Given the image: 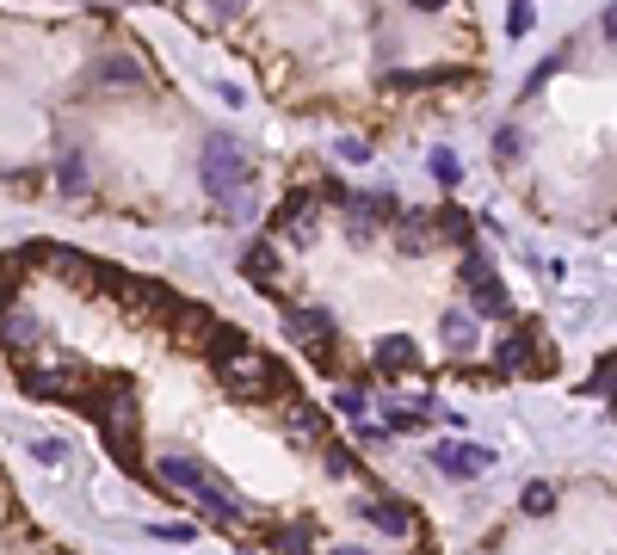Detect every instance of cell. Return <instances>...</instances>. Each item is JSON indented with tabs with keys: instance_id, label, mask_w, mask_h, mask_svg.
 Returning <instances> with one entry per match:
<instances>
[{
	"instance_id": "6da1fadb",
	"label": "cell",
	"mask_w": 617,
	"mask_h": 555,
	"mask_svg": "<svg viewBox=\"0 0 617 555\" xmlns=\"http://www.w3.org/2000/svg\"><path fill=\"white\" fill-rule=\"evenodd\" d=\"M223 389L235 395V401H290L297 395V383H290V370L284 364H272V358H260L253 346H241L235 358H223Z\"/></svg>"
},
{
	"instance_id": "7a4b0ae2",
	"label": "cell",
	"mask_w": 617,
	"mask_h": 555,
	"mask_svg": "<svg viewBox=\"0 0 617 555\" xmlns=\"http://www.w3.org/2000/svg\"><path fill=\"white\" fill-rule=\"evenodd\" d=\"M247 185H253L247 148H241L235 136L216 130V136L204 142V192H210V198H229V192H247Z\"/></svg>"
},
{
	"instance_id": "3957f363",
	"label": "cell",
	"mask_w": 617,
	"mask_h": 555,
	"mask_svg": "<svg viewBox=\"0 0 617 555\" xmlns=\"http://www.w3.org/2000/svg\"><path fill=\"white\" fill-rule=\"evenodd\" d=\"M19 383H25V395L75 401L87 389V364L81 358H38V364H19Z\"/></svg>"
},
{
	"instance_id": "277c9868",
	"label": "cell",
	"mask_w": 617,
	"mask_h": 555,
	"mask_svg": "<svg viewBox=\"0 0 617 555\" xmlns=\"http://www.w3.org/2000/svg\"><path fill=\"white\" fill-rule=\"evenodd\" d=\"M284 333L309 358H334V315L328 309H284Z\"/></svg>"
},
{
	"instance_id": "5b68a950",
	"label": "cell",
	"mask_w": 617,
	"mask_h": 555,
	"mask_svg": "<svg viewBox=\"0 0 617 555\" xmlns=\"http://www.w3.org/2000/svg\"><path fill=\"white\" fill-rule=\"evenodd\" d=\"M432 463H439L451 481H476V475L494 463V451H488V444H463V438H457V444H432Z\"/></svg>"
},
{
	"instance_id": "8992f818",
	"label": "cell",
	"mask_w": 617,
	"mask_h": 555,
	"mask_svg": "<svg viewBox=\"0 0 617 555\" xmlns=\"http://www.w3.org/2000/svg\"><path fill=\"white\" fill-rule=\"evenodd\" d=\"M494 364H500V370H550V352L537 346V327L525 321L519 333H506V340H500Z\"/></svg>"
},
{
	"instance_id": "52a82bcc",
	"label": "cell",
	"mask_w": 617,
	"mask_h": 555,
	"mask_svg": "<svg viewBox=\"0 0 617 555\" xmlns=\"http://www.w3.org/2000/svg\"><path fill=\"white\" fill-rule=\"evenodd\" d=\"M371 364H383L389 377H402V370H420V346L408 340V333H383V340L371 346Z\"/></svg>"
},
{
	"instance_id": "ba28073f",
	"label": "cell",
	"mask_w": 617,
	"mask_h": 555,
	"mask_svg": "<svg viewBox=\"0 0 617 555\" xmlns=\"http://www.w3.org/2000/svg\"><path fill=\"white\" fill-rule=\"evenodd\" d=\"M463 81V68H389L383 74V87L395 93H414V87H457Z\"/></svg>"
},
{
	"instance_id": "9c48e42d",
	"label": "cell",
	"mask_w": 617,
	"mask_h": 555,
	"mask_svg": "<svg viewBox=\"0 0 617 555\" xmlns=\"http://www.w3.org/2000/svg\"><path fill=\"white\" fill-rule=\"evenodd\" d=\"M241 272H247V284L272 290V284L284 278V259H278V247H272V241H253V247L241 253Z\"/></svg>"
},
{
	"instance_id": "30bf717a",
	"label": "cell",
	"mask_w": 617,
	"mask_h": 555,
	"mask_svg": "<svg viewBox=\"0 0 617 555\" xmlns=\"http://www.w3.org/2000/svg\"><path fill=\"white\" fill-rule=\"evenodd\" d=\"M38 321H31V309H7V315H0V346H7V352H25V346H38Z\"/></svg>"
},
{
	"instance_id": "8fae6325",
	"label": "cell",
	"mask_w": 617,
	"mask_h": 555,
	"mask_svg": "<svg viewBox=\"0 0 617 555\" xmlns=\"http://www.w3.org/2000/svg\"><path fill=\"white\" fill-rule=\"evenodd\" d=\"M365 518H371L377 531H389V537H408V531H414V506H408V500H377Z\"/></svg>"
},
{
	"instance_id": "7c38bea8",
	"label": "cell",
	"mask_w": 617,
	"mask_h": 555,
	"mask_svg": "<svg viewBox=\"0 0 617 555\" xmlns=\"http://www.w3.org/2000/svg\"><path fill=\"white\" fill-rule=\"evenodd\" d=\"M161 481H167V488H179V494H198L204 488V463H192V457H161Z\"/></svg>"
},
{
	"instance_id": "4fadbf2b",
	"label": "cell",
	"mask_w": 617,
	"mask_h": 555,
	"mask_svg": "<svg viewBox=\"0 0 617 555\" xmlns=\"http://www.w3.org/2000/svg\"><path fill=\"white\" fill-rule=\"evenodd\" d=\"M284 426H290V438H328V414H321V407H309V401H297V395H290Z\"/></svg>"
},
{
	"instance_id": "5bb4252c",
	"label": "cell",
	"mask_w": 617,
	"mask_h": 555,
	"mask_svg": "<svg viewBox=\"0 0 617 555\" xmlns=\"http://www.w3.org/2000/svg\"><path fill=\"white\" fill-rule=\"evenodd\" d=\"M309 537H315V518H303V525H284V531H266V543L278 555H309Z\"/></svg>"
},
{
	"instance_id": "9a60e30c",
	"label": "cell",
	"mask_w": 617,
	"mask_h": 555,
	"mask_svg": "<svg viewBox=\"0 0 617 555\" xmlns=\"http://www.w3.org/2000/svg\"><path fill=\"white\" fill-rule=\"evenodd\" d=\"M568 56H574V37H568L562 50H550V56H543V62H537V68L525 74V87H519V93H537V87H550V74H562V68H568Z\"/></svg>"
},
{
	"instance_id": "2e32d148",
	"label": "cell",
	"mask_w": 617,
	"mask_h": 555,
	"mask_svg": "<svg viewBox=\"0 0 617 555\" xmlns=\"http://www.w3.org/2000/svg\"><path fill=\"white\" fill-rule=\"evenodd\" d=\"M469 309H482V315H506V284H500V278L469 284Z\"/></svg>"
},
{
	"instance_id": "e0dca14e",
	"label": "cell",
	"mask_w": 617,
	"mask_h": 555,
	"mask_svg": "<svg viewBox=\"0 0 617 555\" xmlns=\"http://www.w3.org/2000/svg\"><path fill=\"white\" fill-rule=\"evenodd\" d=\"M519 512H531V518H550V512H556V488H550V481H531V488L519 494Z\"/></svg>"
},
{
	"instance_id": "ac0fdd59",
	"label": "cell",
	"mask_w": 617,
	"mask_h": 555,
	"mask_svg": "<svg viewBox=\"0 0 617 555\" xmlns=\"http://www.w3.org/2000/svg\"><path fill=\"white\" fill-rule=\"evenodd\" d=\"M56 185H62V192H87V155H81V148H75V155H62Z\"/></svg>"
},
{
	"instance_id": "d6986e66",
	"label": "cell",
	"mask_w": 617,
	"mask_h": 555,
	"mask_svg": "<svg viewBox=\"0 0 617 555\" xmlns=\"http://www.w3.org/2000/svg\"><path fill=\"white\" fill-rule=\"evenodd\" d=\"M513 155H525V130L519 124H500L494 130V161H513Z\"/></svg>"
},
{
	"instance_id": "ffe728a7",
	"label": "cell",
	"mask_w": 617,
	"mask_h": 555,
	"mask_svg": "<svg viewBox=\"0 0 617 555\" xmlns=\"http://www.w3.org/2000/svg\"><path fill=\"white\" fill-rule=\"evenodd\" d=\"M432 179H439L445 192H457V179H463V167H457V155H451V148H432Z\"/></svg>"
},
{
	"instance_id": "44dd1931",
	"label": "cell",
	"mask_w": 617,
	"mask_h": 555,
	"mask_svg": "<svg viewBox=\"0 0 617 555\" xmlns=\"http://www.w3.org/2000/svg\"><path fill=\"white\" fill-rule=\"evenodd\" d=\"M445 346H476V321H463V315H445Z\"/></svg>"
},
{
	"instance_id": "7402d4cb",
	"label": "cell",
	"mask_w": 617,
	"mask_h": 555,
	"mask_svg": "<svg viewBox=\"0 0 617 555\" xmlns=\"http://www.w3.org/2000/svg\"><path fill=\"white\" fill-rule=\"evenodd\" d=\"M537 25V13H531V0H513V7H506V37H525Z\"/></svg>"
},
{
	"instance_id": "603a6c76",
	"label": "cell",
	"mask_w": 617,
	"mask_h": 555,
	"mask_svg": "<svg viewBox=\"0 0 617 555\" xmlns=\"http://www.w3.org/2000/svg\"><path fill=\"white\" fill-rule=\"evenodd\" d=\"M93 81H99V87H136V68H130V62H105Z\"/></svg>"
},
{
	"instance_id": "cb8c5ba5",
	"label": "cell",
	"mask_w": 617,
	"mask_h": 555,
	"mask_svg": "<svg viewBox=\"0 0 617 555\" xmlns=\"http://www.w3.org/2000/svg\"><path fill=\"white\" fill-rule=\"evenodd\" d=\"M439 216V235H451V241H469V216L463 210H432Z\"/></svg>"
},
{
	"instance_id": "d4e9b609",
	"label": "cell",
	"mask_w": 617,
	"mask_h": 555,
	"mask_svg": "<svg viewBox=\"0 0 617 555\" xmlns=\"http://www.w3.org/2000/svg\"><path fill=\"white\" fill-rule=\"evenodd\" d=\"M420 420H426V414H420V407H408V401H395V407H389V426H395V432H414Z\"/></svg>"
},
{
	"instance_id": "484cf974",
	"label": "cell",
	"mask_w": 617,
	"mask_h": 555,
	"mask_svg": "<svg viewBox=\"0 0 617 555\" xmlns=\"http://www.w3.org/2000/svg\"><path fill=\"white\" fill-rule=\"evenodd\" d=\"M328 469L346 481V475H358V463H352V451H346V444H328Z\"/></svg>"
},
{
	"instance_id": "4316f807",
	"label": "cell",
	"mask_w": 617,
	"mask_h": 555,
	"mask_svg": "<svg viewBox=\"0 0 617 555\" xmlns=\"http://www.w3.org/2000/svg\"><path fill=\"white\" fill-rule=\"evenodd\" d=\"M31 457H38V463H62V457H68V444H56V438H38V444H31Z\"/></svg>"
},
{
	"instance_id": "83f0119b",
	"label": "cell",
	"mask_w": 617,
	"mask_h": 555,
	"mask_svg": "<svg viewBox=\"0 0 617 555\" xmlns=\"http://www.w3.org/2000/svg\"><path fill=\"white\" fill-rule=\"evenodd\" d=\"M340 155H346V161H371V148L358 142V136H340Z\"/></svg>"
},
{
	"instance_id": "f1b7e54d",
	"label": "cell",
	"mask_w": 617,
	"mask_h": 555,
	"mask_svg": "<svg viewBox=\"0 0 617 555\" xmlns=\"http://www.w3.org/2000/svg\"><path fill=\"white\" fill-rule=\"evenodd\" d=\"M599 31H605V44H617V0L605 7V19H599Z\"/></svg>"
},
{
	"instance_id": "f546056e",
	"label": "cell",
	"mask_w": 617,
	"mask_h": 555,
	"mask_svg": "<svg viewBox=\"0 0 617 555\" xmlns=\"http://www.w3.org/2000/svg\"><path fill=\"white\" fill-rule=\"evenodd\" d=\"M408 7H420V13H445L451 0H408Z\"/></svg>"
},
{
	"instance_id": "4dcf8cb0",
	"label": "cell",
	"mask_w": 617,
	"mask_h": 555,
	"mask_svg": "<svg viewBox=\"0 0 617 555\" xmlns=\"http://www.w3.org/2000/svg\"><path fill=\"white\" fill-rule=\"evenodd\" d=\"M241 7H247V0H216V13H223V19H235Z\"/></svg>"
},
{
	"instance_id": "1f68e13d",
	"label": "cell",
	"mask_w": 617,
	"mask_h": 555,
	"mask_svg": "<svg viewBox=\"0 0 617 555\" xmlns=\"http://www.w3.org/2000/svg\"><path fill=\"white\" fill-rule=\"evenodd\" d=\"M334 555H371V549H352V543H346V549H334Z\"/></svg>"
},
{
	"instance_id": "d6a6232c",
	"label": "cell",
	"mask_w": 617,
	"mask_h": 555,
	"mask_svg": "<svg viewBox=\"0 0 617 555\" xmlns=\"http://www.w3.org/2000/svg\"><path fill=\"white\" fill-rule=\"evenodd\" d=\"M611 407H617V389H611Z\"/></svg>"
}]
</instances>
